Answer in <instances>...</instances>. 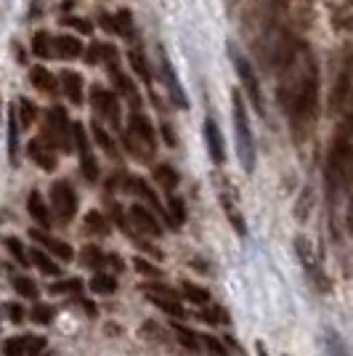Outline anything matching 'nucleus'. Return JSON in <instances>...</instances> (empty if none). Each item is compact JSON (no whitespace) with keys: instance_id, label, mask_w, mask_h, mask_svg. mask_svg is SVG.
I'll return each instance as SVG.
<instances>
[{"instance_id":"1","label":"nucleus","mask_w":353,"mask_h":356,"mask_svg":"<svg viewBox=\"0 0 353 356\" xmlns=\"http://www.w3.org/2000/svg\"><path fill=\"white\" fill-rule=\"evenodd\" d=\"M316 106H319V69L314 64V56H308L305 69L298 77V85L292 91V99L287 106V115L292 122V131L295 136L300 138L316 120Z\"/></svg>"},{"instance_id":"2","label":"nucleus","mask_w":353,"mask_h":356,"mask_svg":"<svg viewBox=\"0 0 353 356\" xmlns=\"http://www.w3.org/2000/svg\"><path fill=\"white\" fill-rule=\"evenodd\" d=\"M231 115H234V136H236V152H239V162L242 168L252 173L255 170V138H252V128H250V118H247V106L242 93L234 91L231 96Z\"/></svg>"},{"instance_id":"3","label":"nucleus","mask_w":353,"mask_h":356,"mask_svg":"<svg viewBox=\"0 0 353 356\" xmlns=\"http://www.w3.org/2000/svg\"><path fill=\"white\" fill-rule=\"evenodd\" d=\"M213 181H216V189H218V203L223 207L229 223H231V229L239 237H247V221H245L242 203H239V194H236V187L231 184V178L223 176V173H216Z\"/></svg>"},{"instance_id":"4","label":"nucleus","mask_w":353,"mask_h":356,"mask_svg":"<svg viewBox=\"0 0 353 356\" xmlns=\"http://www.w3.org/2000/svg\"><path fill=\"white\" fill-rule=\"evenodd\" d=\"M43 141L50 147H59L61 152H72L75 138H72V122H69L64 106H53L48 112V122L43 131Z\"/></svg>"},{"instance_id":"5","label":"nucleus","mask_w":353,"mask_h":356,"mask_svg":"<svg viewBox=\"0 0 353 356\" xmlns=\"http://www.w3.org/2000/svg\"><path fill=\"white\" fill-rule=\"evenodd\" d=\"M295 253H298V261L303 263V269L308 274V279L314 282V288L319 292H330L332 285H330V277L321 266V258L316 255V250L311 247V242L305 237H295Z\"/></svg>"},{"instance_id":"6","label":"nucleus","mask_w":353,"mask_h":356,"mask_svg":"<svg viewBox=\"0 0 353 356\" xmlns=\"http://www.w3.org/2000/svg\"><path fill=\"white\" fill-rule=\"evenodd\" d=\"M229 53H231V62H234V69H236V77H239V83H242V88H245V93H247V99H250V104L263 115L266 112V106H263V88H260V80H258V75H255V69H252V64L242 56V53L236 51L234 46L229 48Z\"/></svg>"},{"instance_id":"7","label":"nucleus","mask_w":353,"mask_h":356,"mask_svg":"<svg viewBox=\"0 0 353 356\" xmlns=\"http://www.w3.org/2000/svg\"><path fill=\"white\" fill-rule=\"evenodd\" d=\"M144 295L149 298V303L162 308L170 317H178V319L186 317V308L181 306V295H178L175 288H168V285H162V282H157V285H144Z\"/></svg>"},{"instance_id":"8","label":"nucleus","mask_w":353,"mask_h":356,"mask_svg":"<svg viewBox=\"0 0 353 356\" xmlns=\"http://www.w3.org/2000/svg\"><path fill=\"white\" fill-rule=\"evenodd\" d=\"M50 205L61 223H72V218L77 216V194L69 181H56L50 187Z\"/></svg>"},{"instance_id":"9","label":"nucleus","mask_w":353,"mask_h":356,"mask_svg":"<svg viewBox=\"0 0 353 356\" xmlns=\"http://www.w3.org/2000/svg\"><path fill=\"white\" fill-rule=\"evenodd\" d=\"M72 138H75V149L80 154V170H83L85 181H96L99 178V162L90 152V141L83 122H72Z\"/></svg>"},{"instance_id":"10","label":"nucleus","mask_w":353,"mask_h":356,"mask_svg":"<svg viewBox=\"0 0 353 356\" xmlns=\"http://www.w3.org/2000/svg\"><path fill=\"white\" fill-rule=\"evenodd\" d=\"M90 104H93V109L99 112L101 118H106L109 122H115V128H120L122 109H120L117 91H109V88L93 85V88H90Z\"/></svg>"},{"instance_id":"11","label":"nucleus","mask_w":353,"mask_h":356,"mask_svg":"<svg viewBox=\"0 0 353 356\" xmlns=\"http://www.w3.org/2000/svg\"><path fill=\"white\" fill-rule=\"evenodd\" d=\"M351 96H353V56L348 53L345 62H343V69H340V75H337V80H335L332 96H330L332 109H335V112H343L345 104L351 102Z\"/></svg>"},{"instance_id":"12","label":"nucleus","mask_w":353,"mask_h":356,"mask_svg":"<svg viewBox=\"0 0 353 356\" xmlns=\"http://www.w3.org/2000/svg\"><path fill=\"white\" fill-rule=\"evenodd\" d=\"M160 72H162V80H165V88H168L173 104H175L178 109H189V99H186V93H184V85H181L175 69L170 64L168 53L162 51V48H160Z\"/></svg>"},{"instance_id":"13","label":"nucleus","mask_w":353,"mask_h":356,"mask_svg":"<svg viewBox=\"0 0 353 356\" xmlns=\"http://www.w3.org/2000/svg\"><path fill=\"white\" fill-rule=\"evenodd\" d=\"M125 187L131 189L133 194H138V197H141L144 203H149L151 210H154V213H157L160 218H165V221H168V226H173V223H170V213H168V207H165V205L160 203V197H157V191H154V189H151L149 184H146V181L141 178V176H131V178H125Z\"/></svg>"},{"instance_id":"14","label":"nucleus","mask_w":353,"mask_h":356,"mask_svg":"<svg viewBox=\"0 0 353 356\" xmlns=\"http://www.w3.org/2000/svg\"><path fill=\"white\" fill-rule=\"evenodd\" d=\"M128 133L133 138H138L149 152L157 149V131H154V125H151V120L146 118V115L133 112V115L128 118Z\"/></svg>"},{"instance_id":"15","label":"nucleus","mask_w":353,"mask_h":356,"mask_svg":"<svg viewBox=\"0 0 353 356\" xmlns=\"http://www.w3.org/2000/svg\"><path fill=\"white\" fill-rule=\"evenodd\" d=\"M128 216H131V221H133L135 229H138L141 234H146V237H162V223L157 221V213H151L149 207L133 205V207L128 210Z\"/></svg>"},{"instance_id":"16","label":"nucleus","mask_w":353,"mask_h":356,"mask_svg":"<svg viewBox=\"0 0 353 356\" xmlns=\"http://www.w3.org/2000/svg\"><path fill=\"white\" fill-rule=\"evenodd\" d=\"M109 67V77H112V83H115V91H117L120 96H125L131 106H133V112H138V106H141V96H138V91H135L133 80L120 69L117 62H112V64H106Z\"/></svg>"},{"instance_id":"17","label":"nucleus","mask_w":353,"mask_h":356,"mask_svg":"<svg viewBox=\"0 0 353 356\" xmlns=\"http://www.w3.org/2000/svg\"><path fill=\"white\" fill-rule=\"evenodd\" d=\"M202 128H204V144H207L210 160H213L216 165H223V162H226V147H223V136H220L218 122L213 118H207Z\"/></svg>"},{"instance_id":"18","label":"nucleus","mask_w":353,"mask_h":356,"mask_svg":"<svg viewBox=\"0 0 353 356\" xmlns=\"http://www.w3.org/2000/svg\"><path fill=\"white\" fill-rule=\"evenodd\" d=\"M27 152H30V157H32L40 168L48 170V173H50V170H56V165H59V160H56V154H53V147H50V144H46L43 138H32Z\"/></svg>"},{"instance_id":"19","label":"nucleus","mask_w":353,"mask_h":356,"mask_svg":"<svg viewBox=\"0 0 353 356\" xmlns=\"http://www.w3.org/2000/svg\"><path fill=\"white\" fill-rule=\"evenodd\" d=\"M59 83H61V91L67 93V99L72 104H83V75L80 72H72V69H64L59 75Z\"/></svg>"},{"instance_id":"20","label":"nucleus","mask_w":353,"mask_h":356,"mask_svg":"<svg viewBox=\"0 0 353 356\" xmlns=\"http://www.w3.org/2000/svg\"><path fill=\"white\" fill-rule=\"evenodd\" d=\"M27 210H30V216H32L43 229H50V223H53V218H50V210L48 205H46V200H43V194L37 191V189H32L30 191V197H27Z\"/></svg>"},{"instance_id":"21","label":"nucleus","mask_w":353,"mask_h":356,"mask_svg":"<svg viewBox=\"0 0 353 356\" xmlns=\"http://www.w3.org/2000/svg\"><path fill=\"white\" fill-rule=\"evenodd\" d=\"M30 234H32V237L37 239L40 245H46V247H48V250H50V255H56L59 261H72V258H75V250L69 247L67 242H61V239L48 237V234H43L40 229H32Z\"/></svg>"},{"instance_id":"22","label":"nucleus","mask_w":353,"mask_h":356,"mask_svg":"<svg viewBox=\"0 0 353 356\" xmlns=\"http://www.w3.org/2000/svg\"><path fill=\"white\" fill-rule=\"evenodd\" d=\"M21 120H19V109L14 104H8V160L17 165L19 162V128Z\"/></svg>"},{"instance_id":"23","label":"nucleus","mask_w":353,"mask_h":356,"mask_svg":"<svg viewBox=\"0 0 353 356\" xmlns=\"http://www.w3.org/2000/svg\"><path fill=\"white\" fill-rule=\"evenodd\" d=\"M30 77H32V85L40 91V93H46V96H56L61 88H59V77L56 75H50L46 67H35L30 72Z\"/></svg>"},{"instance_id":"24","label":"nucleus","mask_w":353,"mask_h":356,"mask_svg":"<svg viewBox=\"0 0 353 356\" xmlns=\"http://www.w3.org/2000/svg\"><path fill=\"white\" fill-rule=\"evenodd\" d=\"M85 48L83 43H80V37H75V35H61V37H56V56H61V59H77V56H83Z\"/></svg>"},{"instance_id":"25","label":"nucleus","mask_w":353,"mask_h":356,"mask_svg":"<svg viewBox=\"0 0 353 356\" xmlns=\"http://www.w3.org/2000/svg\"><path fill=\"white\" fill-rule=\"evenodd\" d=\"M32 53L37 59H50V56H56V37H50V32H46V30L35 32Z\"/></svg>"},{"instance_id":"26","label":"nucleus","mask_w":353,"mask_h":356,"mask_svg":"<svg viewBox=\"0 0 353 356\" xmlns=\"http://www.w3.org/2000/svg\"><path fill=\"white\" fill-rule=\"evenodd\" d=\"M128 62H131V69L141 77V83L151 85V69H149V62H146L144 51H141V48H131V51H128Z\"/></svg>"},{"instance_id":"27","label":"nucleus","mask_w":353,"mask_h":356,"mask_svg":"<svg viewBox=\"0 0 353 356\" xmlns=\"http://www.w3.org/2000/svg\"><path fill=\"white\" fill-rule=\"evenodd\" d=\"M85 234H96V237H109V234H112V226H109V221L104 218L101 213L90 210V213L85 216Z\"/></svg>"},{"instance_id":"28","label":"nucleus","mask_w":353,"mask_h":356,"mask_svg":"<svg viewBox=\"0 0 353 356\" xmlns=\"http://www.w3.org/2000/svg\"><path fill=\"white\" fill-rule=\"evenodd\" d=\"M181 295H184L186 301H191V303L202 306V308L213 303L210 292H207L204 288H200V285H194V282H181Z\"/></svg>"},{"instance_id":"29","label":"nucleus","mask_w":353,"mask_h":356,"mask_svg":"<svg viewBox=\"0 0 353 356\" xmlns=\"http://www.w3.org/2000/svg\"><path fill=\"white\" fill-rule=\"evenodd\" d=\"M154 181L165 191H175V187H178V170H173L170 165H154Z\"/></svg>"},{"instance_id":"30","label":"nucleus","mask_w":353,"mask_h":356,"mask_svg":"<svg viewBox=\"0 0 353 356\" xmlns=\"http://www.w3.org/2000/svg\"><path fill=\"white\" fill-rule=\"evenodd\" d=\"M173 332H175V338H178V343L184 346V348H189V351H200L202 346V335H197L194 330H189V327H184V324H173Z\"/></svg>"},{"instance_id":"31","label":"nucleus","mask_w":353,"mask_h":356,"mask_svg":"<svg viewBox=\"0 0 353 356\" xmlns=\"http://www.w3.org/2000/svg\"><path fill=\"white\" fill-rule=\"evenodd\" d=\"M120 288L117 277H109V274H96L93 279H90V290L96 292V295H115Z\"/></svg>"},{"instance_id":"32","label":"nucleus","mask_w":353,"mask_h":356,"mask_svg":"<svg viewBox=\"0 0 353 356\" xmlns=\"http://www.w3.org/2000/svg\"><path fill=\"white\" fill-rule=\"evenodd\" d=\"M80 263L85 269H101L106 263V253L101 247H96V245H85L83 253H80Z\"/></svg>"},{"instance_id":"33","label":"nucleus","mask_w":353,"mask_h":356,"mask_svg":"<svg viewBox=\"0 0 353 356\" xmlns=\"http://www.w3.org/2000/svg\"><path fill=\"white\" fill-rule=\"evenodd\" d=\"M30 255H32V263L43 274H48V277H61V266H59L50 255H46L43 250H30Z\"/></svg>"},{"instance_id":"34","label":"nucleus","mask_w":353,"mask_h":356,"mask_svg":"<svg viewBox=\"0 0 353 356\" xmlns=\"http://www.w3.org/2000/svg\"><path fill=\"white\" fill-rule=\"evenodd\" d=\"M90 133H93V141L99 144V149H104V152L109 154V157H115L117 154V147H115V138L106 133V128L104 125H99V122H93L90 125Z\"/></svg>"},{"instance_id":"35","label":"nucleus","mask_w":353,"mask_h":356,"mask_svg":"<svg viewBox=\"0 0 353 356\" xmlns=\"http://www.w3.org/2000/svg\"><path fill=\"white\" fill-rule=\"evenodd\" d=\"M6 247L11 250V255H14V261H17L19 266H30L32 263V255H30V250L24 247V242L17 237H6Z\"/></svg>"},{"instance_id":"36","label":"nucleus","mask_w":353,"mask_h":356,"mask_svg":"<svg viewBox=\"0 0 353 356\" xmlns=\"http://www.w3.org/2000/svg\"><path fill=\"white\" fill-rule=\"evenodd\" d=\"M115 21H117V35L128 37V40H133V37H135L133 14H131L128 8H122V11H117V14H115Z\"/></svg>"},{"instance_id":"37","label":"nucleus","mask_w":353,"mask_h":356,"mask_svg":"<svg viewBox=\"0 0 353 356\" xmlns=\"http://www.w3.org/2000/svg\"><path fill=\"white\" fill-rule=\"evenodd\" d=\"M14 290L21 298H30V301H37V295H40V288L35 285V279H30V277H14Z\"/></svg>"},{"instance_id":"38","label":"nucleus","mask_w":353,"mask_h":356,"mask_svg":"<svg viewBox=\"0 0 353 356\" xmlns=\"http://www.w3.org/2000/svg\"><path fill=\"white\" fill-rule=\"evenodd\" d=\"M46 346L48 343L43 335H24V356H43Z\"/></svg>"},{"instance_id":"39","label":"nucleus","mask_w":353,"mask_h":356,"mask_svg":"<svg viewBox=\"0 0 353 356\" xmlns=\"http://www.w3.org/2000/svg\"><path fill=\"white\" fill-rule=\"evenodd\" d=\"M200 319H204V322H210V324H220V322H229V314L220 308V306H204L200 311Z\"/></svg>"},{"instance_id":"40","label":"nucleus","mask_w":353,"mask_h":356,"mask_svg":"<svg viewBox=\"0 0 353 356\" xmlns=\"http://www.w3.org/2000/svg\"><path fill=\"white\" fill-rule=\"evenodd\" d=\"M168 213H170V223L173 226H181L186 221V205L181 197H170V205H168Z\"/></svg>"},{"instance_id":"41","label":"nucleus","mask_w":353,"mask_h":356,"mask_svg":"<svg viewBox=\"0 0 353 356\" xmlns=\"http://www.w3.org/2000/svg\"><path fill=\"white\" fill-rule=\"evenodd\" d=\"M83 282L80 279H61V282H53L48 288L50 295H64V292H80Z\"/></svg>"},{"instance_id":"42","label":"nucleus","mask_w":353,"mask_h":356,"mask_svg":"<svg viewBox=\"0 0 353 356\" xmlns=\"http://www.w3.org/2000/svg\"><path fill=\"white\" fill-rule=\"evenodd\" d=\"M17 109L21 112V115H19L21 125H30V122H32V120L37 118V106H35V104L30 102V99H19V106H17Z\"/></svg>"},{"instance_id":"43","label":"nucleus","mask_w":353,"mask_h":356,"mask_svg":"<svg viewBox=\"0 0 353 356\" xmlns=\"http://www.w3.org/2000/svg\"><path fill=\"white\" fill-rule=\"evenodd\" d=\"M30 317H32V322H37V324H50V319H53V308L46 303H35L32 311H30Z\"/></svg>"},{"instance_id":"44","label":"nucleus","mask_w":353,"mask_h":356,"mask_svg":"<svg viewBox=\"0 0 353 356\" xmlns=\"http://www.w3.org/2000/svg\"><path fill=\"white\" fill-rule=\"evenodd\" d=\"M3 354L6 356H24V335L6 340V343H3Z\"/></svg>"},{"instance_id":"45","label":"nucleus","mask_w":353,"mask_h":356,"mask_svg":"<svg viewBox=\"0 0 353 356\" xmlns=\"http://www.w3.org/2000/svg\"><path fill=\"white\" fill-rule=\"evenodd\" d=\"M61 24H64V27H72V30H77V32H83V35L93 32V24H90L88 19H80V17H67Z\"/></svg>"},{"instance_id":"46","label":"nucleus","mask_w":353,"mask_h":356,"mask_svg":"<svg viewBox=\"0 0 353 356\" xmlns=\"http://www.w3.org/2000/svg\"><path fill=\"white\" fill-rule=\"evenodd\" d=\"M202 346H204L213 356H229L226 346H223L218 338H213V335H202Z\"/></svg>"},{"instance_id":"47","label":"nucleus","mask_w":353,"mask_h":356,"mask_svg":"<svg viewBox=\"0 0 353 356\" xmlns=\"http://www.w3.org/2000/svg\"><path fill=\"white\" fill-rule=\"evenodd\" d=\"M133 266H135V272L144 274V277H162V272H160L157 266H151L149 261H144V258H135Z\"/></svg>"},{"instance_id":"48","label":"nucleus","mask_w":353,"mask_h":356,"mask_svg":"<svg viewBox=\"0 0 353 356\" xmlns=\"http://www.w3.org/2000/svg\"><path fill=\"white\" fill-rule=\"evenodd\" d=\"M6 314H8V319H11L14 324H21V322H24V317H27V311H24V308H21L19 303H8V306H6Z\"/></svg>"},{"instance_id":"49","label":"nucleus","mask_w":353,"mask_h":356,"mask_svg":"<svg viewBox=\"0 0 353 356\" xmlns=\"http://www.w3.org/2000/svg\"><path fill=\"white\" fill-rule=\"evenodd\" d=\"M85 59H88V64H101V43H93L85 53Z\"/></svg>"},{"instance_id":"50","label":"nucleus","mask_w":353,"mask_h":356,"mask_svg":"<svg viewBox=\"0 0 353 356\" xmlns=\"http://www.w3.org/2000/svg\"><path fill=\"white\" fill-rule=\"evenodd\" d=\"M101 27H104L106 32L117 35V21H115V17H109V14H104V17H101Z\"/></svg>"},{"instance_id":"51","label":"nucleus","mask_w":353,"mask_h":356,"mask_svg":"<svg viewBox=\"0 0 353 356\" xmlns=\"http://www.w3.org/2000/svg\"><path fill=\"white\" fill-rule=\"evenodd\" d=\"M106 263L115 269V272H122L125 269V263H122V258L117 253H106Z\"/></svg>"},{"instance_id":"52","label":"nucleus","mask_w":353,"mask_h":356,"mask_svg":"<svg viewBox=\"0 0 353 356\" xmlns=\"http://www.w3.org/2000/svg\"><path fill=\"white\" fill-rule=\"evenodd\" d=\"M162 136H165V141H168L170 147H175V136H173V131H170V125H168V122L162 125Z\"/></svg>"},{"instance_id":"53","label":"nucleus","mask_w":353,"mask_h":356,"mask_svg":"<svg viewBox=\"0 0 353 356\" xmlns=\"http://www.w3.org/2000/svg\"><path fill=\"white\" fill-rule=\"evenodd\" d=\"M83 308L88 311V314H90V317H96V306H93V303H88V301H83Z\"/></svg>"},{"instance_id":"54","label":"nucleus","mask_w":353,"mask_h":356,"mask_svg":"<svg viewBox=\"0 0 353 356\" xmlns=\"http://www.w3.org/2000/svg\"><path fill=\"white\" fill-rule=\"evenodd\" d=\"M255 348H258V356H269V351H266V346H263V343H258Z\"/></svg>"},{"instance_id":"55","label":"nucleus","mask_w":353,"mask_h":356,"mask_svg":"<svg viewBox=\"0 0 353 356\" xmlns=\"http://www.w3.org/2000/svg\"><path fill=\"white\" fill-rule=\"evenodd\" d=\"M3 106H6V104H3V96H0V120H3Z\"/></svg>"}]
</instances>
